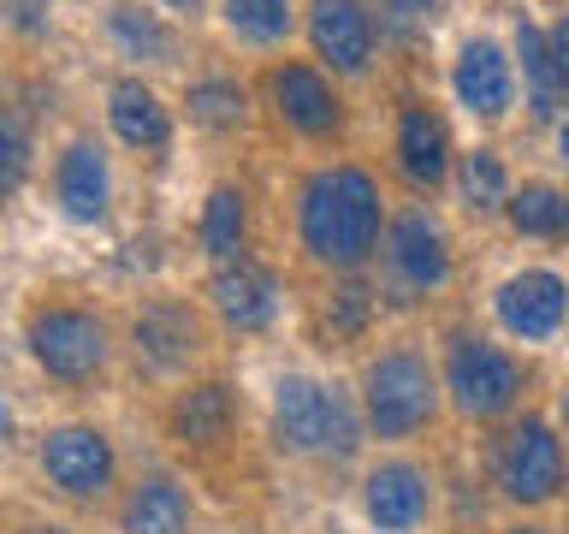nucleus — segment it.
Wrapping results in <instances>:
<instances>
[{
    "mask_svg": "<svg viewBox=\"0 0 569 534\" xmlns=\"http://www.w3.org/2000/svg\"><path fill=\"white\" fill-rule=\"evenodd\" d=\"M302 244L327 267L368 261V249L380 244V190H373V178L356 167L315 172L309 190H302Z\"/></svg>",
    "mask_w": 569,
    "mask_h": 534,
    "instance_id": "1",
    "label": "nucleus"
},
{
    "mask_svg": "<svg viewBox=\"0 0 569 534\" xmlns=\"http://www.w3.org/2000/svg\"><path fill=\"white\" fill-rule=\"evenodd\" d=\"M273 434L279 445H291V452L302 457H350L356 452V416L350 404L338 398V392H327L320 380H279L273 392Z\"/></svg>",
    "mask_w": 569,
    "mask_h": 534,
    "instance_id": "2",
    "label": "nucleus"
},
{
    "mask_svg": "<svg viewBox=\"0 0 569 534\" xmlns=\"http://www.w3.org/2000/svg\"><path fill=\"white\" fill-rule=\"evenodd\" d=\"M427 416H433V374H427V363L409 350L380 356L368 368V422L386 439H403L416 427H427Z\"/></svg>",
    "mask_w": 569,
    "mask_h": 534,
    "instance_id": "3",
    "label": "nucleus"
},
{
    "mask_svg": "<svg viewBox=\"0 0 569 534\" xmlns=\"http://www.w3.org/2000/svg\"><path fill=\"white\" fill-rule=\"evenodd\" d=\"M30 356L53 380H89L107 363V333L83 309H36L30 315Z\"/></svg>",
    "mask_w": 569,
    "mask_h": 534,
    "instance_id": "4",
    "label": "nucleus"
},
{
    "mask_svg": "<svg viewBox=\"0 0 569 534\" xmlns=\"http://www.w3.org/2000/svg\"><path fill=\"white\" fill-rule=\"evenodd\" d=\"M445 380H451V398H457L462 416H498V409H510L516 392H522V368H516L498 345H487V338H457Z\"/></svg>",
    "mask_w": 569,
    "mask_h": 534,
    "instance_id": "5",
    "label": "nucleus"
},
{
    "mask_svg": "<svg viewBox=\"0 0 569 534\" xmlns=\"http://www.w3.org/2000/svg\"><path fill=\"white\" fill-rule=\"evenodd\" d=\"M42 469L66 498H101L113 487V445L96 427H53L42 439Z\"/></svg>",
    "mask_w": 569,
    "mask_h": 534,
    "instance_id": "6",
    "label": "nucleus"
},
{
    "mask_svg": "<svg viewBox=\"0 0 569 534\" xmlns=\"http://www.w3.org/2000/svg\"><path fill=\"white\" fill-rule=\"evenodd\" d=\"M498 481H505V493L522 498V505H540V498L558 493V481H563V445L551 439L546 422H522V427H510V434H505Z\"/></svg>",
    "mask_w": 569,
    "mask_h": 534,
    "instance_id": "7",
    "label": "nucleus"
},
{
    "mask_svg": "<svg viewBox=\"0 0 569 534\" xmlns=\"http://www.w3.org/2000/svg\"><path fill=\"white\" fill-rule=\"evenodd\" d=\"M563 309H569V285L558 274H546V267L498 285V320L516 338H551L563 327Z\"/></svg>",
    "mask_w": 569,
    "mask_h": 534,
    "instance_id": "8",
    "label": "nucleus"
},
{
    "mask_svg": "<svg viewBox=\"0 0 569 534\" xmlns=\"http://www.w3.org/2000/svg\"><path fill=\"white\" fill-rule=\"evenodd\" d=\"M309 36H315L320 60H332V71H362L373 53V18L362 0H315Z\"/></svg>",
    "mask_w": 569,
    "mask_h": 534,
    "instance_id": "9",
    "label": "nucleus"
},
{
    "mask_svg": "<svg viewBox=\"0 0 569 534\" xmlns=\"http://www.w3.org/2000/svg\"><path fill=\"white\" fill-rule=\"evenodd\" d=\"M273 303H279V279L267 274L261 261H226L220 274H213V309L226 315V327L238 333H261L267 320H273Z\"/></svg>",
    "mask_w": 569,
    "mask_h": 534,
    "instance_id": "10",
    "label": "nucleus"
},
{
    "mask_svg": "<svg viewBox=\"0 0 569 534\" xmlns=\"http://www.w3.org/2000/svg\"><path fill=\"white\" fill-rule=\"evenodd\" d=\"M362 498H368V516L386 534H409V528H421V516H427V475L416 463H380V469L368 475Z\"/></svg>",
    "mask_w": 569,
    "mask_h": 534,
    "instance_id": "11",
    "label": "nucleus"
},
{
    "mask_svg": "<svg viewBox=\"0 0 569 534\" xmlns=\"http://www.w3.org/2000/svg\"><path fill=\"white\" fill-rule=\"evenodd\" d=\"M391 267H398V279L416 285V291H433V285H445V274H451L445 231L427 220V214H403V220L391 226Z\"/></svg>",
    "mask_w": 569,
    "mask_h": 534,
    "instance_id": "12",
    "label": "nucleus"
},
{
    "mask_svg": "<svg viewBox=\"0 0 569 534\" xmlns=\"http://www.w3.org/2000/svg\"><path fill=\"white\" fill-rule=\"evenodd\" d=\"M137 350L149 356L154 368H178L202 350V327H196V315L184 303H149V309L137 315Z\"/></svg>",
    "mask_w": 569,
    "mask_h": 534,
    "instance_id": "13",
    "label": "nucleus"
},
{
    "mask_svg": "<svg viewBox=\"0 0 569 534\" xmlns=\"http://www.w3.org/2000/svg\"><path fill=\"white\" fill-rule=\"evenodd\" d=\"M457 96L469 113L480 119H498L510 107V60L498 42H469L457 60Z\"/></svg>",
    "mask_w": 569,
    "mask_h": 534,
    "instance_id": "14",
    "label": "nucleus"
},
{
    "mask_svg": "<svg viewBox=\"0 0 569 534\" xmlns=\"http://www.w3.org/2000/svg\"><path fill=\"white\" fill-rule=\"evenodd\" d=\"M273 101H279V113L297 125V131H309V137H327L332 125H338V101H332V89L320 71L309 66H279L273 71Z\"/></svg>",
    "mask_w": 569,
    "mask_h": 534,
    "instance_id": "15",
    "label": "nucleus"
},
{
    "mask_svg": "<svg viewBox=\"0 0 569 534\" xmlns=\"http://www.w3.org/2000/svg\"><path fill=\"white\" fill-rule=\"evenodd\" d=\"M53 185H60V208L71 220L96 226L107 214V160L96 142H71L60 155V172H53Z\"/></svg>",
    "mask_w": 569,
    "mask_h": 534,
    "instance_id": "16",
    "label": "nucleus"
},
{
    "mask_svg": "<svg viewBox=\"0 0 569 534\" xmlns=\"http://www.w3.org/2000/svg\"><path fill=\"white\" fill-rule=\"evenodd\" d=\"M119 528L124 534H190V498H184V487L167 481V475L137 481L131 498H124V511H119Z\"/></svg>",
    "mask_w": 569,
    "mask_h": 534,
    "instance_id": "17",
    "label": "nucleus"
},
{
    "mask_svg": "<svg viewBox=\"0 0 569 534\" xmlns=\"http://www.w3.org/2000/svg\"><path fill=\"white\" fill-rule=\"evenodd\" d=\"M107 119H113V131L131 142V149H160V142L172 137V119H167V107H160V96L142 89L137 78H119L107 89Z\"/></svg>",
    "mask_w": 569,
    "mask_h": 534,
    "instance_id": "18",
    "label": "nucleus"
},
{
    "mask_svg": "<svg viewBox=\"0 0 569 534\" xmlns=\"http://www.w3.org/2000/svg\"><path fill=\"white\" fill-rule=\"evenodd\" d=\"M398 160L416 185H439L445 167H451V142H445V125L427 113V107H409L398 125Z\"/></svg>",
    "mask_w": 569,
    "mask_h": 534,
    "instance_id": "19",
    "label": "nucleus"
},
{
    "mask_svg": "<svg viewBox=\"0 0 569 534\" xmlns=\"http://www.w3.org/2000/svg\"><path fill=\"white\" fill-rule=\"evenodd\" d=\"M226 427H231V392L226 386H196L172 409V434L190 445H213Z\"/></svg>",
    "mask_w": 569,
    "mask_h": 534,
    "instance_id": "20",
    "label": "nucleus"
},
{
    "mask_svg": "<svg viewBox=\"0 0 569 534\" xmlns=\"http://www.w3.org/2000/svg\"><path fill=\"white\" fill-rule=\"evenodd\" d=\"M510 220L528 238H558V231H569V196L551 185H522L510 196Z\"/></svg>",
    "mask_w": 569,
    "mask_h": 534,
    "instance_id": "21",
    "label": "nucleus"
},
{
    "mask_svg": "<svg viewBox=\"0 0 569 534\" xmlns=\"http://www.w3.org/2000/svg\"><path fill=\"white\" fill-rule=\"evenodd\" d=\"M113 42L131 60H154V66L172 60V30L154 12H137V7H113Z\"/></svg>",
    "mask_w": 569,
    "mask_h": 534,
    "instance_id": "22",
    "label": "nucleus"
},
{
    "mask_svg": "<svg viewBox=\"0 0 569 534\" xmlns=\"http://www.w3.org/2000/svg\"><path fill=\"white\" fill-rule=\"evenodd\" d=\"M202 244H208V256H220V261H231V256L243 249V196H238V190H213V196H208Z\"/></svg>",
    "mask_w": 569,
    "mask_h": 534,
    "instance_id": "23",
    "label": "nucleus"
},
{
    "mask_svg": "<svg viewBox=\"0 0 569 534\" xmlns=\"http://www.w3.org/2000/svg\"><path fill=\"white\" fill-rule=\"evenodd\" d=\"M226 18L249 42H279L291 30V0H226Z\"/></svg>",
    "mask_w": 569,
    "mask_h": 534,
    "instance_id": "24",
    "label": "nucleus"
},
{
    "mask_svg": "<svg viewBox=\"0 0 569 534\" xmlns=\"http://www.w3.org/2000/svg\"><path fill=\"white\" fill-rule=\"evenodd\" d=\"M516 48H522V71H528V83H533V113H551L558 107V71H551V48H546V36L522 24L516 30Z\"/></svg>",
    "mask_w": 569,
    "mask_h": 534,
    "instance_id": "25",
    "label": "nucleus"
},
{
    "mask_svg": "<svg viewBox=\"0 0 569 534\" xmlns=\"http://www.w3.org/2000/svg\"><path fill=\"white\" fill-rule=\"evenodd\" d=\"M462 196H469L475 208H492V202H505V160H498L492 149H475V155H462Z\"/></svg>",
    "mask_w": 569,
    "mask_h": 534,
    "instance_id": "26",
    "label": "nucleus"
},
{
    "mask_svg": "<svg viewBox=\"0 0 569 534\" xmlns=\"http://www.w3.org/2000/svg\"><path fill=\"white\" fill-rule=\"evenodd\" d=\"M190 113L202 125H238L243 119V89L238 83H196L190 89Z\"/></svg>",
    "mask_w": 569,
    "mask_h": 534,
    "instance_id": "27",
    "label": "nucleus"
},
{
    "mask_svg": "<svg viewBox=\"0 0 569 534\" xmlns=\"http://www.w3.org/2000/svg\"><path fill=\"white\" fill-rule=\"evenodd\" d=\"M30 172V137L18 119H0V196H12Z\"/></svg>",
    "mask_w": 569,
    "mask_h": 534,
    "instance_id": "28",
    "label": "nucleus"
},
{
    "mask_svg": "<svg viewBox=\"0 0 569 534\" xmlns=\"http://www.w3.org/2000/svg\"><path fill=\"white\" fill-rule=\"evenodd\" d=\"M368 297H373L368 285H345V291L332 297V303H338V315H327V320H332L338 333H356V327L368 320Z\"/></svg>",
    "mask_w": 569,
    "mask_h": 534,
    "instance_id": "29",
    "label": "nucleus"
},
{
    "mask_svg": "<svg viewBox=\"0 0 569 534\" xmlns=\"http://www.w3.org/2000/svg\"><path fill=\"white\" fill-rule=\"evenodd\" d=\"M546 48H551V71H558V96H569V18H558V24H551Z\"/></svg>",
    "mask_w": 569,
    "mask_h": 534,
    "instance_id": "30",
    "label": "nucleus"
},
{
    "mask_svg": "<svg viewBox=\"0 0 569 534\" xmlns=\"http://www.w3.org/2000/svg\"><path fill=\"white\" fill-rule=\"evenodd\" d=\"M391 7H398V12H409V18H421V12H433L439 0H391Z\"/></svg>",
    "mask_w": 569,
    "mask_h": 534,
    "instance_id": "31",
    "label": "nucleus"
},
{
    "mask_svg": "<svg viewBox=\"0 0 569 534\" xmlns=\"http://www.w3.org/2000/svg\"><path fill=\"white\" fill-rule=\"evenodd\" d=\"M7 434H12V409H7V398H0V445H7Z\"/></svg>",
    "mask_w": 569,
    "mask_h": 534,
    "instance_id": "32",
    "label": "nucleus"
},
{
    "mask_svg": "<svg viewBox=\"0 0 569 534\" xmlns=\"http://www.w3.org/2000/svg\"><path fill=\"white\" fill-rule=\"evenodd\" d=\"M558 142H563V167H569V125H563V131H558Z\"/></svg>",
    "mask_w": 569,
    "mask_h": 534,
    "instance_id": "33",
    "label": "nucleus"
},
{
    "mask_svg": "<svg viewBox=\"0 0 569 534\" xmlns=\"http://www.w3.org/2000/svg\"><path fill=\"white\" fill-rule=\"evenodd\" d=\"M167 7H178V12H196V0H167Z\"/></svg>",
    "mask_w": 569,
    "mask_h": 534,
    "instance_id": "34",
    "label": "nucleus"
},
{
    "mask_svg": "<svg viewBox=\"0 0 569 534\" xmlns=\"http://www.w3.org/2000/svg\"><path fill=\"white\" fill-rule=\"evenodd\" d=\"M30 534H66V528H30Z\"/></svg>",
    "mask_w": 569,
    "mask_h": 534,
    "instance_id": "35",
    "label": "nucleus"
},
{
    "mask_svg": "<svg viewBox=\"0 0 569 534\" xmlns=\"http://www.w3.org/2000/svg\"><path fill=\"white\" fill-rule=\"evenodd\" d=\"M510 534H540V528H510Z\"/></svg>",
    "mask_w": 569,
    "mask_h": 534,
    "instance_id": "36",
    "label": "nucleus"
},
{
    "mask_svg": "<svg viewBox=\"0 0 569 534\" xmlns=\"http://www.w3.org/2000/svg\"><path fill=\"white\" fill-rule=\"evenodd\" d=\"M563 422H569V398H563Z\"/></svg>",
    "mask_w": 569,
    "mask_h": 534,
    "instance_id": "37",
    "label": "nucleus"
}]
</instances>
